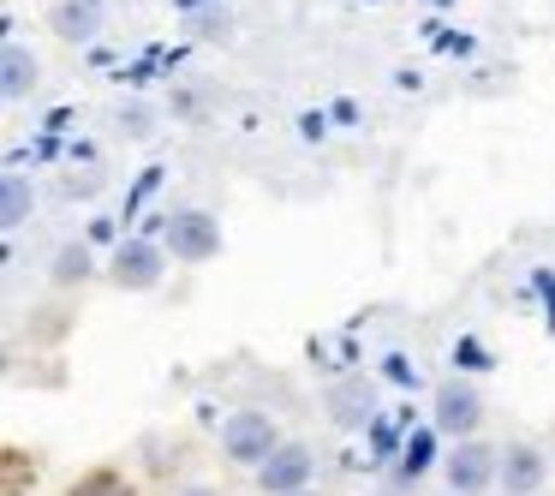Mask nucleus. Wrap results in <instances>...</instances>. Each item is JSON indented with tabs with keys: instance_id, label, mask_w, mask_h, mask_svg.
I'll return each instance as SVG.
<instances>
[{
	"instance_id": "obj_1",
	"label": "nucleus",
	"mask_w": 555,
	"mask_h": 496,
	"mask_svg": "<svg viewBox=\"0 0 555 496\" xmlns=\"http://www.w3.org/2000/svg\"><path fill=\"white\" fill-rule=\"evenodd\" d=\"M442 472H448V491L454 496H483L495 479H502V448H490V443H454V455L442 460Z\"/></svg>"
},
{
	"instance_id": "obj_2",
	"label": "nucleus",
	"mask_w": 555,
	"mask_h": 496,
	"mask_svg": "<svg viewBox=\"0 0 555 496\" xmlns=\"http://www.w3.org/2000/svg\"><path fill=\"white\" fill-rule=\"evenodd\" d=\"M221 448H228V460H240V467H263L281 448V436H275V424H269V412H233V419L221 424Z\"/></svg>"
},
{
	"instance_id": "obj_3",
	"label": "nucleus",
	"mask_w": 555,
	"mask_h": 496,
	"mask_svg": "<svg viewBox=\"0 0 555 496\" xmlns=\"http://www.w3.org/2000/svg\"><path fill=\"white\" fill-rule=\"evenodd\" d=\"M483 424V400L472 383H442L436 389V431L454 436V443H472V431Z\"/></svg>"
},
{
	"instance_id": "obj_4",
	"label": "nucleus",
	"mask_w": 555,
	"mask_h": 496,
	"mask_svg": "<svg viewBox=\"0 0 555 496\" xmlns=\"http://www.w3.org/2000/svg\"><path fill=\"white\" fill-rule=\"evenodd\" d=\"M311 472H317L311 448H305V443H281L275 455L257 467V479H263L269 496H299V491H311Z\"/></svg>"
},
{
	"instance_id": "obj_5",
	"label": "nucleus",
	"mask_w": 555,
	"mask_h": 496,
	"mask_svg": "<svg viewBox=\"0 0 555 496\" xmlns=\"http://www.w3.org/2000/svg\"><path fill=\"white\" fill-rule=\"evenodd\" d=\"M168 245H173V257H185V264H204V257L221 252V228L204 216V209H180V216L168 221Z\"/></svg>"
},
{
	"instance_id": "obj_6",
	"label": "nucleus",
	"mask_w": 555,
	"mask_h": 496,
	"mask_svg": "<svg viewBox=\"0 0 555 496\" xmlns=\"http://www.w3.org/2000/svg\"><path fill=\"white\" fill-rule=\"evenodd\" d=\"M543 479H550V460H543L538 443H507L502 448V479L495 484H502L507 496H531Z\"/></svg>"
},
{
	"instance_id": "obj_7",
	"label": "nucleus",
	"mask_w": 555,
	"mask_h": 496,
	"mask_svg": "<svg viewBox=\"0 0 555 496\" xmlns=\"http://www.w3.org/2000/svg\"><path fill=\"white\" fill-rule=\"evenodd\" d=\"M114 281H120V288H132V293L156 288V281H162V252L150 240H126L120 252H114Z\"/></svg>"
},
{
	"instance_id": "obj_8",
	"label": "nucleus",
	"mask_w": 555,
	"mask_h": 496,
	"mask_svg": "<svg viewBox=\"0 0 555 496\" xmlns=\"http://www.w3.org/2000/svg\"><path fill=\"white\" fill-rule=\"evenodd\" d=\"M328 407H335L340 424H364V419H371V407H376V395H371L364 377H352V383H340L335 395H328Z\"/></svg>"
},
{
	"instance_id": "obj_9",
	"label": "nucleus",
	"mask_w": 555,
	"mask_h": 496,
	"mask_svg": "<svg viewBox=\"0 0 555 496\" xmlns=\"http://www.w3.org/2000/svg\"><path fill=\"white\" fill-rule=\"evenodd\" d=\"M30 85H37V61H30L18 42H7V61H0V90H7V97H25Z\"/></svg>"
},
{
	"instance_id": "obj_10",
	"label": "nucleus",
	"mask_w": 555,
	"mask_h": 496,
	"mask_svg": "<svg viewBox=\"0 0 555 496\" xmlns=\"http://www.w3.org/2000/svg\"><path fill=\"white\" fill-rule=\"evenodd\" d=\"M66 496H138V491L120 479V472H90V479H78Z\"/></svg>"
},
{
	"instance_id": "obj_11",
	"label": "nucleus",
	"mask_w": 555,
	"mask_h": 496,
	"mask_svg": "<svg viewBox=\"0 0 555 496\" xmlns=\"http://www.w3.org/2000/svg\"><path fill=\"white\" fill-rule=\"evenodd\" d=\"M85 276H90V252H85V245H66V252L54 257V281L73 288V281H85Z\"/></svg>"
},
{
	"instance_id": "obj_12",
	"label": "nucleus",
	"mask_w": 555,
	"mask_h": 496,
	"mask_svg": "<svg viewBox=\"0 0 555 496\" xmlns=\"http://www.w3.org/2000/svg\"><path fill=\"white\" fill-rule=\"evenodd\" d=\"M25 221V180H7V228Z\"/></svg>"
},
{
	"instance_id": "obj_13",
	"label": "nucleus",
	"mask_w": 555,
	"mask_h": 496,
	"mask_svg": "<svg viewBox=\"0 0 555 496\" xmlns=\"http://www.w3.org/2000/svg\"><path fill=\"white\" fill-rule=\"evenodd\" d=\"M180 496H216V491H204V484H185V491Z\"/></svg>"
},
{
	"instance_id": "obj_14",
	"label": "nucleus",
	"mask_w": 555,
	"mask_h": 496,
	"mask_svg": "<svg viewBox=\"0 0 555 496\" xmlns=\"http://www.w3.org/2000/svg\"><path fill=\"white\" fill-rule=\"evenodd\" d=\"M299 496H311V491H299Z\"/></svg>"
}]
</instances>
